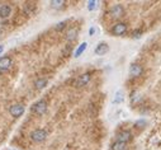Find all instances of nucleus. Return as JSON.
Here are the masks:
<instances>
[{"mask_svg": "<svg viewBox=\"0 0 161 150\" xmlns=\"http://www.w3.org/2000/svg\"><path fill=\"white\" fill-rule=\"evenodd\" d=\"M46 138H47V131L43 128H37L31 134V139L36 143H41V141L46 140Z\"/></svg>", "mask_w": 161, "mask_h": 150, "instance_id": "1", "label": "nucleus"}, {"mask_svg": "<svg viewBox=\"0 0 161 150\" xmlns=\"http://www.w3.org/2000/svg\"><path fill=\"white\" fill-rule=\"evenodd\" d=\"M32 111L34 113H37V114H43L46 111H47V103H46V101H38L37 103H34L33 104V107H32Z\"/></svg>", "mask_w": 161, "mask_h": 150, "instance_id": "2", "label": "nucleus"}, {"mask_svg": "<svg viewBox=\"0 0 161 150\" xmlns=\"http://www.w3.org/2000/svg\"><path fill=\"white\" fill-rule=\"evenodd\" d=\"M9 113L13 116V117H20L24 113V106L23 104H14L9 108Z\"/></svg>", "mask_w": 161, "mask_h": 150, "instance_id": "3", "label": "nucleus"}, {"mask_svg": "<svg viewBox=\"0 0 161 150\" xmlns=\"http://www.w3.org/2000/svg\"><path fill=\"white\" fill-rule=\"evenodd\" d=\"M109 13H111V15L113 17V18H121V17L123 15V13H124V9H123V7L122 5L117 4V5H113L111 8Z\"/></svg>", "mask_w": 161, "mask_h": 150, "instance_id": "4", "label": "nucleus"}, {"mask_svg": "<svg viewBox=\"0 0 161 150\" xmlns=\"http://www.w3.org/2000/svg\"><path fill=\"white\" fill-rule=\"evenodd\" d=\"M126 31H127V25H126L124 23H117V24H114V27H113V29H112L113 35H116V36L124 35Z\"/></svg>", "mask_w": 161, "mask_h": 150, "instance_id": "5", "label": "nucleus"}, {"mask_svg": "<svg viewBox=\"0 0 161 150\" xmlns=\"http://www.w3.org/2000/svg\"><path fill=\"white\" fill-rule=\"evenodd\" d=\"M12 64H13V61L9 56L0 57V70H8L12 66Z\"/></svg>", "mask_w": 161, "mask_h": 150, "instance_id": "6", "label": "nucleus"}, {"mask_svg": "<svg viewBox=\"0 0 161 150\" xmlns=\"http://www.w3.org/2000/svg\"><path fill=\"white\" fill-rule=\"evenodd\" d=\"M142 74V67L141 65H138V64H132L129 67V75L131 76H139Z\"/></svg>", "mask_w": 161, "mask_h": 150, "instance_id": "7", "label": "nucleus"}, {"mask_svg": "<svg viewBox=\"0 0 161 150\" xmlns=\"http://www.w3.org/2000/svg\"><path fill=\"white\" fill-rule=\"evenodd\" d=\"M89 81H90V74H83L79 76V79L76 80V87H84V85H86Z\"/></svg>", "mask_w": 161, "mask_h": 150, "instance_id": "8", "label": "nucleus"}, {"mask_svg": "<svg viewBox=\"0 0 161 150\" xmlns=\"http://www.w3.org/2000/svg\"><path fill=\"white\" fill-rule=\"evenodd\" d=\"M131 138H132V135H131L129 131H122L119 134L117 135V141H121V143H126L127 141H129Z\"/></svg>", "mask_w": 161, "mask_h": 150, "instance_id": "9", "label": "nucleus"}, {"mask_svg": "<svg viewBox=\"0 0 161 150\" xmlns=\"http://www.w3.org/2000/svg\"><path fill=\"white\" fill-rule=\"evenodd\" d=\"M109 51V46L105 42H100V43L95 47V54L96 55H104Z\"/></svg>", "mask_w": 161, "mask_h": 150, "instance_id": "10", "label": "nucleus"}, {"mask_svg": "<svg viewBox=\"0 0 161 150\" xmlns=\"http://www.w3.org/2000/svg\"><path fill=\"white\" fill-rule=\"evenodd\" d=\"M10 12H12L10 5H8V4L1 5L0 7V18H8L10 15Z\"/></svg>", "mask_w": 161, "mask_h": 150, "instance_id": "11", "label": "nucleus"}, {"mask_svg": "<svg viewBox=\"0 0 161 150\" xmlns=\"http://www.w3.org/2000/svg\"><path fill=\"white\" fill-rule=\"evenodd\" d=\"M86 47H88V43H86V42H83V43L80 45V46L78 47V49H76L75 54H74V56H75V57H79L80 55H81V54L84 52V51L86 50Z\"/></svg>", "mask_w": 161, "mask_h": 150, "instance_id": "12", "label": "nucleus"}, {"mask_svg": "<svg viewBox=\"0 0 161 150\" xmlns=\"http://www.w3.org/2000/svg\"><path fill=\"white\" fill-rule=\"evenodd\" d=\"M127 144L126 143H121V141H116L112 146V150H126Z\"/></svg>", "mask_w": 161, "mask_h": 150, "instance_id": "13", "label": "nucleus"}, {"mask_svg": "<svg viewBox=\"0 0 161 150\" xmlns=\"http://www.w3.org/2000/svg\"><path fill=\"white\" fill-rule=\"evenodd\" d=\"M63 5H65L63 0H53V1H51V7L55 8V9H60Z\"/></svg>", "mask_w": 161, "mask_h": 150, "instance_id": "14", "label": "nucleus"}, {"mask_svg": "<svg viewBox=\"0 0 161 150\" xmlns=\"http://www.w3.org/2000/svg\"><path fill=\"white\" fill-rule=\"evenodd\" d=\"M34 85L37 89H43L46 85H47V79H38L34 83Z\"/></svg>", "mask_w": 161, "mask_h": 150, "instance_id": "15", "label": "nucleus"}, {"mask_svg": "<svg viewBox=\"0 0 161 150\" xmlns=\"http://www.w3.org/2000/svg\"><path fill=\"white\" fill-rule=\"evenodd\" d=\"M76 35H78V29H74V28H71L70 31L67 32V40H69V41H73V40H75Z\"/></svg>", "mask_w": 161, "mask_h": 150, "instance_id": "16", "label": "nucleus"}, {"mask_svg": "<svg viewBox=\"0 0 161 150\" xmlns=\"http://www.w3.org/2000/svg\"><path fill=\"white\" fill-rule=\"evenodd\" d=\"M122 101H123V93L119 91V92L116 93V98L113 99V102H114V103H121Z\"/></svg>", "mask_w": 161, "mask_h": 150, "instance_id": "17", "label": "nucleus"}, {"mask_svg": "<svg viewBox=\"0 0 161 150\" xmlns=\"http://www.w3.org/2000/svg\"><path fill=\"white\" fill-rule=\"evenodd\" d=\"M95 5H96V1H95V0H90V1L88 3V9H89V10H94V9H95Z\"/></svg>", "mask_w": 161, "mask_h": 150, "instance_id": "18", "label": "nucleus"}, {"mask_svg": "<svg viewBox=\"0 0 161 150\" xmlns=\"http://www.w3.org/2000/svg\"><path fill=\"white\" fill-rule=\"evenodd\" d=\"M67 22H61V23H58L57 25H56V31H61L62 28H65V24H66Z\"/></svg>", "mask_w": 161, "mask_h": 150, "instance_id": "19", "label": "nucleus"}, {"mask_svg": "<svg viewBox=\"0 0 161 150\" xmlns=\"http://www.w3.org/2000/svg\"><path fill=\"white\" fill-rule=\"evenodd\" d=\"M133 37H136V38H139V37H141V31L133 32Z\"/></svg>", "mask_w": 161, "mask_h": 150, "instance_id": "20", "label": "nucleus"}, {"mask_svg": "<svg viewBox=\"0 0 161 150\" xmlns=\"http://www.w3.org/2000/svg\"><path fill=\"white\" fill-rule=\"evenodd\" d=\"M94 32H95V28H94V27H91V28H90V31H89V35L93 36V35H94Z\"/></svg>", "mask_w": 161, "mask_h": 150, "instance_id": "21", "label": "nucleus"}, {"mask_svg": "<svg viewBox=\"0 0 161 150\" xmlns=\"http://www.w3.org/2000/svg\"><path fill=\"white\" fill-rule=\"evenodd\" d=\"M137 126H141V125H145V121H143V120H141V121H138L137 123H136Z\"/></svg>", "mask_w": 161, "mask_h": 150, "instance_id": "22", "label": "nucleus"}, {"mask_svg": "<svg viewBox=\"0 0 161 150\" xmlns=\"http://www.w3.org/2000/svg\"><path fill=\"white\" fill-rule=\"evenodd\" d=\"M3 51H4V46H1V45H0V55L3 54Z\"/></svg>", "mask_w": 161, "mask_h": 150, "instance_id": "23", "label": "nucleus"}]
</instances>
